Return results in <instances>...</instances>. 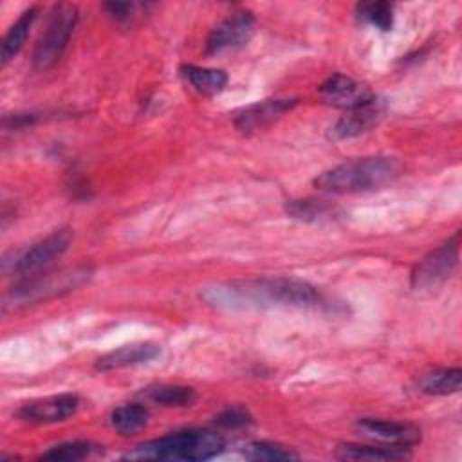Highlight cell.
<instances>
[{
	"label": "cell",
	"instance_id": "cell-1",
	"mask_svg": "<svg viewBox=\"0 0 462 462\" xmlns=\"http://www.w3.org/2000/svg\"><path fill=\"white\" fill-rule=\"evenodd\" d=\"M204 300L217 307H294L310 309L321 305V294L305 280L291 276L253 278L217 285L204 291Z\"/></svg>",
	"mask_w": 462,
	"mask_h": 462
},
{
	"label": "cell",
	"instance_id": "cell-2",
	"mask_svg": "<svg viewBox=\"0 0 462 462\" xmlns=\"http://www.w3.org/2000/svg\"><path fill=\"white\" fill-rule=\"evenodd\" d=\"M402 161L392 155L352 159L319 173L314 179V188L336 195L377 191L393 184L402 175Z\"/></svg>",
	"mask_w": 462,
	"mask_h": 462
},
{
	"label": "cell",
	"instance_id": "cell-3",
	"mask_svg": "<svg viewBox=\"0 0 462 462\" xmlns=\"http://www.w3.org/2000/svg\"><path fill=\"white\" fill-rule=\"evenodd\" d=\"M226 439L213 430H182L135 446L128 460H208L220 455Z\"/></svg>",
	"mask_w": 462,
	"mask_h": 462
},
{
	"label": "cell",
	"instance_id": "cell-4",
	"mask_svg": "<svg viewBox=\"0 0 462 462\" xmlns=\"http://www.w3.org/2000/svg\"><path fill=\"white\" fill-rule=\"evenodd\" d=\"M92 276H94V269L85 263L25 276L7 291L4 298V310L34 305V303L72 292L83 287L85 283H88Z\"/></svg>",
	"mask_w": 462,
	"mask_h": 462
},
{
	"label": "cell",
	"instance_id": "cell-5",
	"mask_svg": "<svg viewBox=\"0 0 462 462\" xmlns=\"http://www.w3.org/2000/svg\"><path fill=\"white\" fill-rule=\"evenodd\" d=\"M76 23H78L76 5L58 4L52 7L47 27L42 32L32 52V65L38 70H45L52 67L61 58V54L69 47Z\"/></svg>",
	"mask_w": 462,
	"mask_h": 462
},
{
	"label": "cell",
	"instance_id": "cell-6",
	"mask_svg": "<svg viewBox=\"0 0 462 462\" xmlns=\"http://www.w3.org/2000/svg\"><path fill=\"white\" fill-rule=\"evenodd\" d=\"M74 238L72 229L61 227L47 235L45 238L34 242L31 247L22 249L13 256V260H4V271L18 276H32L45 271L54 260L65 254Z\"/></svg>",
	"mask_w": 462,
	"mask_h": 462
},
{
	"label": "cell",
	"instance_id": "cell-7",
	"mask_svg": "<svg viewBox=\"0 0 462 462\" xmlns=\"http://www.w3.org/2000/svg\"><path fill=\"white\" fill-rule=\"evenodd\" d=\"M458 233L430 251L411 273V287L417 292H431L439 289L455 271L458 260Z\"/></svg>",
	"mask_w": 462,
	"mask_h": 462
},
{
	"label": "cell",
	"instance_id": "cell-8",
	"mask_svg": "<svg viewBox=\"0 0 462 462\" xmlns=\"http://www.w3.org/2000/svg\"><path fill=\"white\" fill-rule=\"evenodd\" d=\"M254 27L256 20L249 11H236L226 16L211 29L206 40V52L220 54L245 45L254 34Z\"/></svg>",
	"mask_w": 462,
	"mask_h": 462
},
{
	"label": "cell",
	"instance_id": "cell-9",
	"mask_svg": "<svg viewBox=\"0 0 462 462\" xmlns=\"http://www.w3.org/2000/svg\"><path fill=\"white\" fill-rule=\"evenodd\" d=\"M356 430L368 440H374L383 446H395V448H411L420 442V428L411 422L401 420H384L365 417L356 422Z\"/></svg>",
	"mask_w": 462,
	"mask_h": 462
},
{
	"label": "cell",
	"instance_id": "cell-10",
	"mask_svg": "<svg viewBox=\"0 0 462 462\" xmlns=\"http://www.w3.org/2000/svg\"><path fill=\"white\" fill-rule=\"evenodd\" d=\"M384 114H386V103L374 96L370 101L346 110V114L341 116L328 128V137L332 141H345V139H352L361 134H366L383 121Z\"/></svg>",
	"mask_w": 462,
	"mask_h": 462
},
{
	"label": "cell",
	"instance_id": "cell-11",
	"mask_svg": "<svg viewBox=\"0 0 462 462\" xmlns=\"http://www.w3.org/2000/svg\"><path fill=\"white\" fill-rule=\"evenodd\" d=\"M79 408V397L74 393H60L42 397L22 404L16 410V419L31 424H52L70 419Z\"/></svg>",
	"mask_w": 462,
	"mask_h": 462
},
{
	"label": "cell",
	"instance_id": "cell-12",
	"mask_svg": "<svg viewBox=\"0 0 462 462\" xmlns=\"http://www.w3.org/2000/svg\"><path fill=\"white\" fill-rule=\"evenodd\" d=\"M298 105V99L294 97H276V99H263L254 105L245 106L235 116V126L236 130L244 134L258 132L287 112H291Z\"/></svg>",
	"mask_w": 462,
	"mask_h": 462
},
{
	"label": "cell",
	"instance_id": "cell-13",
	"mask_svg": "<svg viewBox=\"0 0 462 462\" xmlns=\"http://www.w3.org/2000/svg\"><path fill=\"white\" fill-rule=\"evenodd\" d=\"M319 94L327 105L345 110L356 108L374 97L372 90L365 83L345 74H334L327 78L319 87Z\"/></svg>",
	"mask_w": 462,
	"mask_h": 462
},
{
	"label": "cell",
	"instance_id": "cell-14",
	"mask_svg": "<svg viewBox=\"0 0 462 462\" xmlns=\"http://www.w3.org/2000/svg\"><path fill=\"white\" fill-rule=\"evenodd\" d=\"M161 354V346L155 343H134V345H125L121 348H116L103 357L96 361V368L101 372H110V370H119L126 366H135L143 363H150Z\"/></svg>",
	"mask_w": 462,
	"mask_h": 462
},
{
	"label": "cell",
	"instance_id": "cell-15",
	"mask_svg": "<svg viewBox=\"0 0 462 462\" xmlns=\"http://www.w3.org/2000/svg\"><path fill=\"white\" fill-rule=\"evenodd\" d=\"M334 457L339 460H404L410 458L408 448L395 446H365V444H339L334 451Z\"/></svg>",
	"mask_w": 462,
	"mask_h": 462
},
{
	"label": "cell",
	"instance_id": "cell-16",
	"mask_svg": "<svg viewBox=\"0 0 462 462\" xmlns=\"http://www.w3.org/2000/svg\"><path fill=\"white\" fill-rule=\"evenodd\" d=\"M108 422H110V428L119 435H135L148 426L150 411L141 402L121 404L112 410Z\"/></svg>",
	"mask_w": 462,
	"mask_h": 462
},
{
	"label": "cell",
	"instance_id": "cell-17",
	"mask_svg": "<svg viewBox=\"0 0 462 462\" xmlns=\"http://www.w3.org/2000/svg\"><path fill=\"white\" fill-rule=\"evenodd\" d=\"M36 16H38V7H29L9 27V31L5 32L4 40H2V51H0L2 67H5L20 52V49L23 47V43L27 40V34H29L31 27L36 20Z\"/></svg>",
	"mask_w": 462,
	"mask_h": 462
},
{
	"label": "cell",
	"instance_id": "cell-18",
	"mask_svg": "<svg viewBox=\"0 0 462 462\" xmlns=\"http://www.w3.org/2000/svg\"><path fill=\"white\" fill-rule=\"evenodd\" d=\"M462 384V370L455 368H435L424 372L417 379V386L428 395H449L457 393Z\"/></svg>",
	"mask_w": 462,
	"mask_h": 462
},
{
	"label": "cell",
	"instance_id": "cell-19",
	"mask_svg": "<svg viewBox=\"0 0 462 462\" xmlns=\"http://www.w3.org/2000/svg\"><path fill=\"white\" fill-rule=\"evenodd\" d=\"M180 74L193 90L204 96H215L222 92L224 87L227 85V74L220 69L184 65L180 67Z\"/></svg>",
	"mask_w": 462,
	"mask_h": 462
},
{
	"label": "cell",
	"instance_id": "cell-20",
	"mask_svg": "<svg viewBox=\"0 0 462 462\" xmlns=\"http://www.w3.org/2000/svg\"><path fill=\"white\" fill-rule=\"evenodd\" d=\"M150 402L173 408V406H189L195 401V390L180 384H155L144 390L143 393Z\"/></svg>",
	"mask_w": 462,
	"mask_h": 462
},
{
	"label": "cell",
	"instance_id": "cell-21",
	"mask_svg": "<svg viewBox=\"0 0 462 462\" xmlns=\"http://www.w3.org/2000/svg\"><path fill=\"white\" fill-rule=\"evenodd\" d=\"M287 213L292 218L307 220V222H318V220H330L339 215V209L325 200L316 199H301V200H291L287 204Z\"/></svg>",
	"mask_w": 462,
	"mask_h": 462
},
{
	"label": "cell",
	"instance_id": "cell-22",
	"mask_svg": "<svg viewBox=\"0 0 462 462\" xmlns=\"http://www.w3.org/2000/svg\"><path fill=\"white\" fill-rule=\"evenodd\" d=\"M244 455L245 458L251 460H265V462H274V460H298L300 455L292 449L287 448L280 442H271V440H253L244 446Z\"/></svg>",
	"mask_w": 462,
	"mask_h": 462
},
{
	"label": "cell",
	"instance_id": "cell-23",
	"mask_svg": "<svg viewBox=\"0 0 462 462\" xmlns=\"http://www.w3.org/2000/svg\"><path fill=\"white\" fill-rule=\"evenodd\" d=\"M356 16L379 31H390L393 25V5L390 2H363L356 7Z\"/></svg>",
	"mask_w": 462,
	"mask_h": 462
},
{
	"label": "cell",
	"instance_id": "cell-24",
	"mask_svg": "<svg viewBox=\"0 0 462 462\" xmlns=\"http://www.w3.org/2000/svg\"><path fill=\"white\" fill-rule=\"evenodd\" d=\"M99 446L88 442V440H70L58 444L47 451H43L38 458L40 460H58V462H76L90 457L92 453L97 451Z\"/></svg>",
	"mask_w": 462,
	"mask_h": 462
},
{
	"label": "cell",
	"instance_id": "cell-25",
	"mask_svg": "<svg viewBox=\"0 0 462 462\" xmlns=\"http://www.w3.org/2000/svg\"><path fill=\"white\" fill-rule=\"evenodd\" d=\"M217 424L226 428V430H236V428H245L253 422L251 413L244 406H227L217 415Z\"/></svg>",
	"mask_w": 462,
	"mask_h": 462
},
{
	"label": "cell",
	"instance_id": "cell-26",
	"mask_svg": "<svg viewBox=\"0 0 462 462\" xmlns=\"http://www.w3.org/2000/svg\"><path fill=\"white\" fill-rule=\"evenodd\" d=\"M146 5L135 4V2H106L103 5L105 13L116 22V23H132L139 9H144Z\"/></svg>",
	"mask_w": 462,
	"mask_h": 462
}]
</instances>
